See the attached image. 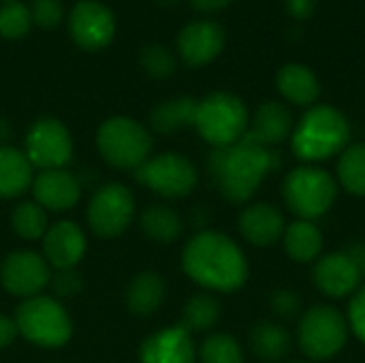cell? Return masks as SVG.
Instances as JSON below:
<instances>
[{"mask_svg":"<svg viewBox=\"0 0 365 363\" xmlns=\"http://www.w3.org/2000/svg\"><path fill=\"white\" fill-rule=\"evenodd\" d=\"M276 167L274 148L261 145L248 133L231 145L214 148L210 156V175L220 195L233 203L248 201Z\"/></svg>","mask_w":365,"mask_h":363,"instance_id":"cell-1","label":"cell"},{"mask_svg":"<svg viewBox=\"0 0 365 363\" xmlns=\"http://www.w3.org/2000/svg\"><path fill=\"white\" fill-rule=\"evenodd\" d=\"M182 267L190 280L210 291H235L248 278V263L240 246L218 231L197 233L182 252Z\"/></svg>","mask_w":365,"mask_h":363,"instance_id":"cell-2","label":"cell"},{"mask_svg":"<svg viewBox=\"0 0 365 363\" xmlns=\"http://www.w3.org/2000/svg\"><path fill=\"white\" fill-rule=\"evenodd\" d=\"M349 137L351 128L346 118L329 105H317L293 131V150L302 160L317 163L342 152Z\"/></svg>","mask_w":365,"mask_h":363,"instance_id":"cell-3","label":"cell"},{"mask_svg":"<svg viewBox=\"0 0 365 363\" xmlns=\"http://www.w3.org/2000/svg\"><path fill=\"white\" fill-rule=\"evenodd\" d=\"M96 145L103 158L118 169L137 171L152 156L150 131L126 116L105 120L96 133Z\"/></svg>","mask_w":365,"mask_h":363,"instance_id":"cell-4","label":"cell"},{"mask_svg":"<svg viewBox=\"0 0 365 363\" xmlns=\"http://www.w3.org/2000/svg\"><path fill=\"white\" fill-rule=\"evenodd\" d=\"M19 334L43 349H58L71 340L73 323L64 306L49 295L24 300L15 312Z\"/></svg>","mask_w":365,"mask_h":363,"instance_id":"cell-5","label":"cell"},{"mask_svg":"<svg viewBox=\"0 0 365 363\" xmlns=\"http://www.w3.org/2000/svg\"><path fill=\"white\" fill-rule=\"evenodd\" d=\"M195 128L214 148L231 145L246 135V105L231 92H212L197 105Z\"/></svg>","mask_w":365,"mask_h":363,"instance_id":"cell-6","label":"cell"},{"mask_svg":"<svg viewBox=\"0 0 365 363\" xmlns=\"http://www.w3.org/2000/svg\"><path fill=\"white\" fill-rule=\"evenodd\" d=\"M334 178L317 167H299L291 171L284 180L282 195L291 212L302 220H312L323 216L336 201Z\"/></svg>","mask_w":365,"mask_h":363,"instance_id":"cell-7","label":"cell"},{"mask_svg":"<svg viewBox=\"0 0 365 363\" xmlns=\"http://www.w3.org/2000/svg\"><path fill=\"white\" fill-rule=\"evenodd\" d=\"M135 180L160 197L180 199L197 186V169L186 156L167 152L150 156L135 171Z\"/></svg>","mask_w":365,"mask_h":363,"instance_id":"cell-8","label":"cell"},{"mask_svg":"<svg viewBox=\"0 0 365 363\" xmlns=\"http://www.w3.org/2000/svg\"><path fill=\"white\" fill-rule=\"evenodd\" d=\"M349 338V325L344 317L329 308L317 306L308 310L299 323V344L312 359H329L342 351Z\"/></svg>","mask_w":365,"mask_h":363,"instance_id":"cell-9","label":"cell"},{"mask_svg":"<svg viewBox=\"0 0 365 363\" xmlns=\"http://www.w3.org/2000/svg\"><path fill=\"white\" fill-rule=\"evenodd\" d=\"M135 218V197L118 182L101 186L88 205V225L98 237L122 235Z\"/></svg>","mask_w":365,"mask_h":363,"instance_id":"cell-10","label":"cell"},{"mask_svg":"<svg viewBox=\"0 0 365 363\" xmlns=\"http://www.w3.org/2000/svg\"><path fill=\"white\" fill-rule=\"evenodd\" d=\"M32 167L41 171L47 169H64V165L73 156V137L68 128L56 118L36 120L26 135V150Z\"/></svg>","mask_w":365,"mask_h":363,"instance_id":"cell-11","label":"cell"},{"mask_svg":"<svg viewBox=\"0 0 365 363\" xmlns=\"http://www.w3.org/2000/svg\"><path fill=\"white\" fill-rule=\"evenodd\" d=\"M49 263L43 259V255L32 250L11 252L0 267V282L4 291L21 300L41 295V291L49 287Z\"/></svg>","mask_w":365,"mask_h":363,"instance_id":"cell-12","label":"cell"},{"mask_svg":"<svg viewBox=\"0 0 365 363\" xmlns=\"http://www.w3.org/2000/svg\"><path fill=\"white\" fill-rule=\"evenodd\" d=\"M68 26L73 41L88 51L107 47L115 36V17L111 9L98 0L77 2L71 11Z\"/></svg>","mask_w":365,"mask_h":363,"instance_id":"cell-13","label":"cell"},{"mask_svg":"<svg viewBox=\"0 0 365 363\" xmlns=\"http://www.w3.org/2000/svg\"><path fill=\"white\" fill-rule=\"evenodd\" d=\"M225 30L212 19L190 21L178 34V51L182 60L190 66L210 64L225 49Z\"/></svg>","mask_w":365,"mask_h":363,"instance_id":"cell-14","label":"cell"},{"mask_svg":"<svg viewBox=\"0 0 365 363\" xmlns=\"http://www.w3.org/2000/svg\"><path fill=\"white\" fill-rule=\"evenodd\" d=\"M88 248L86 235L79 225L71 220H60L49 225L43 235V259L53 270H73L83 259Z\"/></svg>","mask_w":365,"mask_h":363,"instance_id":"cell-15","label":"cell"},{"mask_svg":"<svg viewBox=\"0 0 365 363\" xmlns=\"http://www.w3.org/2000/svg\"><path fill=\"white\" fill-rule=\"evenodd\" d=\"M34 201L47 212H66L81 197V182L66 169H47L32 180Z\"/></svg>","mask_w":365,"mask_h":363,"instance_id":"cell-16","label":"cell"},{"mask_svg":"<svg viewBox=\"0 0 365 363\" xmlns=\"http://www.w3.org/2000/svg\"><path fill=\"white\" fill-rule=\"evenodd\" d=\"M141 363H195V344L190 332L182 325L165 327L143 340Z\"/></svg>","mask_w":365,"mask_h":363,"instance_id":"cell-17","label":"cell"},{"mask_svg":"<svg viewBox=\"0 0 365 363\" xmlns=\"http://www.w3.org/2000/svg\"><path fill=\"white\" fill-rule=\"evenodd\" d=\"M359 280H361V276H359L357 267L353 265V261L349 259L346 252L327 255L314 267L317 287L325 295L336 297V300L351 295L357 289Z\"/></svg>","mask_w":365,"mask_h":363,"instance_id":"cell-18","label":"cell"},{"mask_svg":"<svg viewBox=\"0 0 365 363\" xmlns=\"http://www.w3.org/2000/svg\"><path fill=\"white\" fill-rule=\"evenodd\" d=\"M240 231L252 246H272L284 233V218L274 205L257 203L242 212Z\"/></svg>","mask_w":365,"mask_h":363,"instance_id":"cell-19","label":"cell"},{"mask_svg":"<svg viewBox=\"0 0 365 363\" xmlns=\"http://www.w3.org/2000/svg\"><path fill=\"white\" fill-rule=\"evenodd\" d=\"M293 131V118L291 111L276 101L263 103L252 120V128L248 131V137L259 141L261 145L274 148L282 143Z\"/></svg>","mask_w":365,"mask_h":363,"instance_id":"cell-20","label":"cell"},{"mask_svg":"<svg viewBox=\"0 0 365 363\" xmlns=\"http://www.w3.org/2000/svg\"><path fill=\"white\" fill-rule=\"evenodd\" d=\"M28 156L11 145H0V199L24 195L34 180Z\"/></svg>","mask_w":365,"mask_h":363,"instance_id":"cell-21","label":"cell"},{"mask_svg":"<svg viewBox=\"0 0 365 363\" xmlns=\"http://www.w3.org/2000/svg\"><path fill=\"white\" fill-rule=\"evenodd\" d=\"M276 83H278L280 94L289 103L304 105V107L312 105L321 94V83H319V77L314 75V71L304 64H297V62L284 64L278 71Z\"/></svg>","mask_w":365,"mask_h":363,"instance_id":"cell-22","label":"cell"},{"mask_svg":"<svg viewBox=\"0 0 365 363\" xmlns=\"http://www.w3.org/2000/svg\"><path fill=\"white\" fill-rule=\"evenodd\" d=\"M167 285L156 272H143L133 278L126 291L128 310L137 317H152L165 302Z\"/></svg>","mask_w":365,"mask_h":363,"instance_id":"cell-23","label":"cell"},{"mask_svg":"<svg viewBox=\"0 0 365 363\" xmlns=\"http://www.w3.org/2000/svg\"><path fill=\"white\" fill-rule=\"evenodd\" d=\"M197 105H199V101H195L190 96L169 98L152 109L150 124L156 133H163V135H171L186 126H195Z\"/></svg>","mask_w":365,"mask_h":363,"instance_id":"cell-24","label":"cell"},{"mask_svg":"<svg viewBox=\"0 0 365 363\" xmlns=\"http://www.w3.org/2000/svg\"><path fill=\"white\" fill-rule=\"evenodd\" d=\"M284 248L293 261L308 263L319 257L323 248V235L310 220H297L284 229Z\"/></svg>","mask_w":365,"mask_h":363,"instance_id":"cell-25","label":"cell"},{"mask_svg":"<svg viewBox=\"0 0 365 363\" xmlns=\"http://www.w3.org/2000/svg\"><path fill=\"white\" fill-rule=\"evenodd\" d=\"M141 229L143 233L158 244H171L175 242L182 231H184V223L180 218V214L167 205H150L143 210L141 218Z\"/></svg>","mask_w":365,"mask_h":363,"instance_id":"cell-26","label":"cell"},{"mask_svg":"<svg viewBox=\"0 0 365 363\" xmlns=\"http://www.w3.org/2000/svg\"><path fill=\"white\" fill-rule=\"evenodd\" d=\"M250 347L255 355L263 362H280L289 349H291V338L284 327L278 323H257L250 332Z\"/></svg>","mask_w":365,"mask_h":363,"instance_id":"cell-27","label":"cell"},{"mask_svg":"<svg viewBox=\"0 0 365 363\" xmlns=\"http://www.w3.org/2000/svg\"><path fill=\"white\" fill-rule=\"evenodd\" d=\"M338 178L351 195L365 197V143H355L342 150Z\"/></svg>","mask_w":365,"mask_h":363,"instance_id":"cell-28","label":"cell"},{"mask_svg":"<svg viewBox=\"0 0 365 363\" xmlns=\"http://www.w3.org/2000/svg\"><path fill=\"white\" fill-rule=\"evenodd\" d=\"M11 225L13 231L24 240H43L49 229L47 210L41 208L36 201H24L13 210Z\"/></svg>","mask_w":365,"mask_h":363,"instance_id":"cell-29","label":"cell"},{"mask_svg":"<svg viewBox=\"0 0 365 363\" xmlns=\"http://www.w3.org/2000/svg\"><path fill=\"white\" fill-rule=\"evenodd\" d=\"M220 319V304L212 295H195L186 302L182 327L186 332H207Z\"/></svg>","mask_w":365,"mask_h":363,"instance_id":"cell-30","label":"cell"},{"mask_svg":"<svg viewBox=\"0 0 365 363\" xmlns=\"http://www.w3.org/2000/svg\"><path fill=\"white\" fill-rule=\"evenodd\" d=\"M199 357L203 363H244L242 347L235 338L227 334H214L210 336L199 351Z\"/></svg>","mask_w":365,"mask_h":363,"instance_id":"cell-31","label":"cell"},{"mask_svg":"<svg viewBox=\"0 0 365 363\" xmlns=\"http://www.w3.org/2000/svg\"><path fill=\"white\" fill-rule=\"evenodd\" d=\"M32 28V15L30 6H26L19 0L4 2L0 6V34L4 39H21Z\"/></svg>","mask_w":365,"mask_h":363,"instance_id":"cell-32","label":"cell"},{"mask_svg":"<svg viewBox=\"0 0 365 363\" xmlns=\"http://www.w3.org/2000/svg\"><path fill=\"white\" fill-rule=\"evenodd\" d=\"M141 66L143 71L150 75V77H156V79H163V77H169L173 71H175V56L171 53V49H167L165 45L160 43H150L141 49Z\"/></svg>","mask_w":365,"mask_h":363,"instance_id":"cell-33","label":"cell"},{"mask_svg":"<svg viewBox=\"0 0 365 363\" xmlns=\"http://www.w3.org/2000/svg\"><path fill=\"white\" fill-rule=\"evenodd\" d=\"M30 15H32V24H36L38 28H56L62 17H64V6L60 0H32L30 4Z\"/></svg>","mask_w":365,"mask_h":363,"instance_id":"cell-34","label":"cell"},{"mask_svg":"<svg viewBox=\"0 0 365 363\" xmlns=\"http://www.w3.org/2000/svg\"><path fill=\"white\" fill-rule=\"evenodd\" d=\"M49 287L56 293V297H75L81 289H83V280L79 276V272L73 270H56V274H51L49 278Z\"/></svg>","mask_w":365,"mask_h":363,"instance_id":"cell-35","label":"cell"},{"mask_svg":"<svg viewBox=\"0 0 365 363\" xmlns=\"http://www.w3.org/2000/svg\"><path fill=\"white\" fill-rule=\"evenodd\" d=\"M299 306H302L299 297H297L293 291H289V289L276 291L274 297H272V308H274V312H276L278 317H282V319L295 317V315L299 312Z\"/></svg>","mask_w":365,"mask_h":363,"instance_id":"cell-36","label":"cell"},{"mask_svg":"<svg viewBox=\"0 0 365 363\" xmlns=\"http://www.w3.org/2000/svg\"><path fill=\"white\" fill-rule=\"evenodd\" d=\"M349 319H351V327L357 334V338L365 342V287L353 297Z\"/></svg>","mask_w":365,"mask_h":363,"instance_id":"cell-37","label":"cell"},{"mask_svg":"<svg viewBox=\"0 0 365 363\" xmlns=\"http://www.w3.org/2000/svg\"><path fill=\"white\" fill-rule=\"evenodd\" d=\"M319 0H284L287 11L295 17V19H308L314 15Z\"/></svg>","mask_w":365,"mask_h":363,"instance_id":"cell-38","label":"cell"},{"mask_svg":"<svg viewBox=\"0 0 365 363\" xmlns=\"http://www.w3.org/2000/svg\"><path fill=\"white\" fill-rule=\"evenodd\" d=\"M17 334H19V329H17L15 319L0 315V349L11 347V344H13V340L17 338Z\"/></svg>","mask_w":365,"mask_h":363,"instance_id":"cell-39","label":"cell"},{"mask_svg":"<svg viewBox=\"0 0 365 363\" xmlns=\"http://www.w3.org/2000/svg\"><path fill=\"white\" fill-rule=\"evenodd\" d=\"M233 0H190V4L201 13H218L227 9Z\"/></svg>","mask_w":365,"mask_h":363,"instance_id":"cell-40","label":"cell"},{"mask_svg":"<svg viewBox=\"0 0 365 363\" xmlns=\"http://www.w3.org/2000/svg\"><path fill=\"white\" fill-rule=\"evenodd\" d=\"M349 259L353 261V265L357 267L359 276L365 278V244H353L349 250H346Z\"/></svg>","mask_w":365,"mask_h":363,"instance_id":"cell-41","label":"cell"},{"mask_svg":"<svg viewBox=\"0 0 365 363\" xmlns=\"http://www.w3.org/2000/svg\"><path fill=\"white\" fill-rule=\"evenodd\" d=\"M11 135V128H9V122L0 120V141H4L6 137Z\"/></svg>","mask_w":365,"mask_h":363,"instance_id":"cell-42","label":"cell"},{"mask_svg":"<svg viewBox=\"0 0 365 363\" xmlns=\"http://www.w3.org/2000/svg\"><path fill=\"white\" fill-rule=\"evenodd\" d=\"M2 2H11V0H2Z\"/></svg>","mask_w":365,"mask_h":363,"instance_id":"cell-43","label":"cell"}]
</instances>
